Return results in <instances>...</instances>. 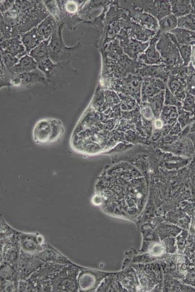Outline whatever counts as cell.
Wrapping results in <instances>:
<instances>
[{
	"instance_id": "6",
	"label": "cell",
	"mask_w": 195,
	"mask_h": 292,
	"mask_svg": "<svg viewBox=\"0 0 195 292\" xmlns=\"http://www.w3.org/2000/svg\"><path fill=\"white\" fill-rule=\"evenodd\" d=\"M156 48L164 64L169 67L183 66V60L177 46L166 33L161 34Z\"/></svg>"
},
{
	"instance_id": "10",
	"label": "cell",
	"mask_w": 195,
	"mask_h": 292,
	"mask_svg": "<svg viewBox=\"0 0 195 292\" xmlns=\"http://www.w3.org/2000/svg\"><path fill=\"white\" fill-rule=\"evenodd\" d=\"M116 38L124 53L134 60H137L138 56L145 52L149 43L143 42L130 37L123 29H121Z\"/></svg>"
},
{
	"instance_id": "39",
	"label": "cell",
	"mask_w": 195,
	"mask_h": 292,
	"mask_svg": "<svg viewBox=\"0 0 195 292\" xmlns=\"http://www.w3.org/2000/svg\"><path fill=\"white\" fill-rule=\"evenodd\" d=\"M183 108L186 110H192L195 108V98L193 95L186 92V96L182 101Z\"/></svg>"
},
{
	"instance_id": "40",
	"label": "cell",
	"mask_w": 195,
	"mask_h": 292,
	"mask_svg": "<svg viewBox=\"0 0 195 292\" xmlns=\"http://www.w3.org/2000/svg\"><path fill=\"white\" fill-rule=\"evenodd\" d=\"M13 0H6L0 2V11L1 13H5L10 10L14 6L15 2Z\"/></svg>"
},
{
	"instance_id": "5",
	"label": "cell",
	"mask_w": 195,
	"mask_h": 292,
	"mask_svg": "<svg viewBox=\"0 0 195 292\" xmlns=\"http://www.w3.org/2000/svg\"><path fill=\"white\" fill-rule=\"evenodd\" d=\"M65 23L58 25L51 36L49 43V58L54 63L63 62L70 58L80 47L79 43L76 46L67 47L63 41L62 30Z\"/></svg>"
},
{
	"instance_id": "32",
	"label": "cell",
	"mask_w": 195,
	"mask_h": 292,
	"mask_svg": "<svg viewBox=\"0 0 195 292\" xmlns=\"http://www.w3.org/2000/svg\"><path fill=\"white\" fill-rule=\"evenodd\" d=\"M178 27L195 32V15L189 14L178 18Z\"/></svg>"
},
{
	"instance_id": "26",
	"label": "cell",
	"mask_w": 195,
	"mask_h": 292,
	"mask_svg": "<svg viewBox=\"0 0 195 292\" xmlns=\"http://www.w3.org/2000/svg\"><path fill=\"white\" fill-rule=\"evenodd\" d=\"M169 1L171 5V14L178 18L191 13V5L190 0H171Z\"/></svg>"
},
{
	"instance_id": "18",
	"label": "cell",
	"mask_w": 195,
	"mask_h": 292,
	"mask_svg": "<svg viewBox=\"0 0 195 292\" xmlns=\"http://www.w3.org/2000/svg\"><path fill=\"white\" fill-rule=\"evenodd\" d=\"M166 84L160 79L154 77H143L141 86V96L143 101L164 91Z\"/></svg>"
},
{
	"instance_id": "11",
	"label": "cell",
	"mask_w": 195,
	"mask_h": 292,
	"mask_svg": "<svg viewBox=\"0 0 195 292\" xmlns=\"http://www.w3.org/2000/svg\"><path fill=\"white\" fill-rule=\"evenodd\" d=\"M65 264L45 262L28 278L39 283L43 288V292H52L51 277Z\"/></svg>"
},
{
	"instance_id": "16",
	"label": "cell",
	"mask_w": 195,
	"mask_h": 292,
	"mask_svg": "<svg viewBox=\"0 0 195 292\" xmlns=\"http://www.w3.org/2000/svg\"><path fill=\"white\" fill-rule=\"evenodd\" d=\"M18 238L21 250L29 254L36 255L44 246L43 243V238L41 236L19 232Z\"/></svg>"
},
{
	"instance_id": "15",
	"label": "cell",
	"mask_w": 195,
	"mask_h": 292,
	"mask_svg": "<svg viewBox=\"0 0 195 292\" xmlns=\"http://www.w3.org/2000/svg\"><path fill=\"white\" fill-rule=\"evenodd\" d=\"M162 33L160 31L156 32L155 35L150 40L149 45L145 52L141 54L137 61L142 64L152 65L163 64V60L156 48V44Z\"/></svg>"
},
{
	"instance_id": "8",
	"label": "cell",
	"mask_w": 195,
	"mask_h": 292,
	"mask_svg": "<svg viewBox=\"0 0 195 292\" xmlns=\"http://www.w3.org/2000/svg\"><path fill=\"white\" fill-rule=\"evenodd\" d=\"M18 233L6 238L0 239V263L5 262L18 268L20 254V246Z\"/></svg>"
},
{
	"instance_id": "3",
	"label": "cell",
	"mask_w": 195,
	"mask_h": 292,
	"mask_svg": "<svg viewBox=\"0 0 195 292\" xmlns=\"http://www.w3.org/2000/svg\"><path fill=\"white\" fill-rule=\"evenodd\" d=\"M65 132L62 122L52 118L38 120L32 130V138L38 145H49L59 141Z\"/></svg>"
},
{
	"instance_id": "22",
	"label": "cell",
	"mask_w": 195,
	"mask_h": 292,
	"mask_svg": "<svg viewBox=\"0 0 195 292\" xmlns=\"http://www.w3.org/2000/svg\"><path fill=\"white\" fill-rule=\"evenodd\" d=\"M20 40L27 54L45 39L40 35L36 26L22 34L20 36Z\"/></svg>"
},
{
	"instance_id": "12",
	"label": "cell",
	"mask_w": 195,
	"mask_h": 292,
	"mask_svg": "<svg viewBox=\"0 0 195 292\" xmlns=\"http://www.w3.org/2000/svg\"><path fill=\"white\" fill-rule=\"evenodd\" d=\"M105 274L80 267L78 276L79 292H93L98 287Z\"/></svg>"
},
{
	"instance_id": "36",
	"label": "cell",
	"mask_w": 195,
	"mask_h": 292,
	"mask_svg": "<svg viewBox=\"0 0 195 292\" xmlns=\"http://www.w3.org/2000/svg\"><path fill=\"white\" fill-rule=\"evenodd\" d=\"M48 11H49L55 19H60L59 8L54 0H45L43 2Z\"/></svg>"
},
{
	"instance_id": "27",
	"label": "cell",
	"mask_w": 195,
	"mask_h": 292,
	"mask_svg": "<svg viewBox=\"0 0 195 292\" xmlns=\"http://www.w3.org/2000/svg\"><path fill=\"white\" fill-rule=\"evenodd\" d=\"M50 38L51 36L48 39L42 41L29 53V55L37 63L49 58V45Z\"/></svg>"
},
{
	"instance_id": "17",
	"label": "cell",
	"mask_w": 195,
	"mask_h": 292,
	"mask_svg": "<svg viewBox=\"0 0 195 292\" xmlns=\"http://www.w3.org/2000/svg\"><path fill=\"white\" fill-rule=\"evenodd\" d=\"M169 73V67L164 64L152 65H147L143 64V65L138 69L135 72V74L143 78H157L162 80L166 84Z\"/></svg>"
},
{
	"instance_id": "13",
	"label": "cell",
	"mask_w": 195,
	"mask_h": 292,
	"mask_svg": "<svg viewBox=\"0 0 195 292\" xmlns=\"http://www.w3.org/2000/svg\"><path fill=\"white\" fill-rule=\"evenodd\" d=\"M44 263L36 256L27 254L21 250L18 262L19 279H27Z\"/></svg>"
},
{
	"instance_id": "31",
	"label": "cell",
	"mask_w": 195,
	"mask_h": 292,
	"mask_svg": "<svg viewBox=\"0 0 195 292\" xmlns=\"http://www.w3.org/2000/svg\"><path fill=\"white\" fill-rule=\"evenodd\" d=\"M186 82V92L195 95V68L191 62L188 66Z\"/></svg>"
},
{
	"instance_id": "14",
	"label": "cell",
	"mask_w": 195,
	"mask_h": 292,
	"mask_svg": "<svg viewBox=\"0 0 195 292\" xmlns=\"http://www.w3.org/2000/svg\"><path fill=\"white\" fill-rule=\"evenodd\" d=\"M122 28L130 37L143 42H149L156 32L146 29L131 20L128 16L121 20Z\"/></svg>"
},
{
	"instance_id": "34",
	"label": "cell",
	"mask_w": 195,
	"mask_h": 292,
	"mask_svg": "<svg viewBox=\"0 0 195 292\" xmlns=\"http://www.w3.org/2000/svg\"><path fill=\"white\" fill-rule=\"evenodd\" d=\"M0 60L10 73L12 69L17 64L19 58L17 57L0 51Z\"/></svg>"
},
{
	"instance_id": "38",
	"label": "cell",
	"mask_w": 195,
	"mask_h": 292,
	"mask_svg": "<svg viewBox=\"0 0 195 292\" xmlns=\"http://www.w3.org/2000/svg\"><path fill=\"white\" fill-rule=\"evenodd\" d=\"M18 291V285L10 281L0 278V292Z\"/></svg>"
},
{
	"instance_id": "2",
	"label": "cell",
	"mask_w": 195,
	"mask_h": 292,
	"mask_svg": "<svg viewBox=\"0 0 195 292\" xmlns=\"http://www.w3.org/2000/svg\"><path fill=\"white\" fill-rule=\"evenodd\" d=\"M13 7L18 13L16 30L20 36L49 15L44 4L39 0H16Z\"/></svg>"
},
{
	"instance_id": "41",
	"label": "cell",
	"mask_w": 195,
	"mask_h": 292,
	"mask_svg": "<svg viewBox=\"0 0 195 292\" xmlns=\"http://www.w3.org/2000/svg\"><path fill=\"white\" fill-rule=\"evenodd\" d=\"M65 6L66 12H68L70 14L75 13L78 10V5L72 1L66 2Z\"/></svg>"
},
{
	"instance_id": "25",
	"label": "cell",
	"mask_w": 195,
	"mask_h": 292,
	"mask_svg": "<svg viewBox=\"0 0 195 292\" xmlns=\"http://www.w3.org/2000/svg\"><path fill=\"white\" fill-rule=\"evenodd\" d=\"M169 33L175 36L179 44L195 46V32L177 27Z\"/></svg>"
},
{
	"instance_id": "19",
	"label": "cell",
	"mask_w": 195,
	"mask_h": 292,
	"mask_svg": "<svg viewBox=\"0 0 195 292\" xmlns=\"http://www.w3.org/2000/svg\"><path fill=\"white\" fill-rule=\"evenodd\" d=\"M37 82L48 84L45 75L38 68L28 72L13 74L11 77V84L13 85H22Z\"/></svg>"
},
{
	"instance_id": "1",
	"label": "cell",
	"mask_w": 195,
	"mask_h": 292,
	"mask_svg": "<svg viewBox=\"0 0 195 292\" xmlns=\"http://www.w3.org/2000/svg\"><path fill=\"white\" fill-rule=\"evenodd\" d=\"M106 45L103 52L105 77L119 79L135 74L136 71L143 65L124 53L117 38Z\"/></svg>"
},
{
	"instance_id": "21",
	"label": "cell",
	"mask_w": 195,
	"mask_h": 292,
	"mask_svg": "<svg viewBox=\"0 0 195 292\" xmlns=\"http://www.w3.org/2000/svg\"><path fill=\"white\" fill-rule=\"evenodd\" d=\"M0 51L19 59L27 55L20 37H13L0 42Z\"/></svg>"
},
{
	"instance_id": "23",
	"label": "cell",
	"mask_w": 195,
	"mask_h": 292,
	"mask_svg": "<svg viewBox=\"0 0 195 292\" xmlns=\"http://www.w3.org/2000/svg\"><path fill=\"white\" fill-rule=\"evenodd\" d=\"M37 68V63L29 55L19 59L17 64L10 72L11 75L28 72Z\"/></svg>"
},
{
	"instance_id": "4",
	"label": "cell",
	"mask_w": 195,
	"mask_h": 292,
	"mask_svg": "<svg viewBox=\"0 0 195 292\" xmlns=\"http://www.w3.org/2000/svg\"><path fill=\"white\" fill-rule=\"evenodd\" d=\"M80 267L73 263L65 264L51 279L52 292L79 291L78 276Z\"/></svg>"
},
{
	"instance_id": "9",
	"label": "cell",
	"mask_w": 195,
	"mask_h": 292,
	"mask_svg": "<svg viewBox=\"0 0 195 292\" xmlns=\"http://www.w3.org/2000/svg\"><path fill=\"white\" fill-rule=\"evenodd\" d=\"M134 5L159 21L171 14L169 0H132Z\"/></svg>"
},
{
	"instance_id": "28",
	"label": "cell",
	"mask_w": 195,
	"mask_h": 292,
	"mask_svg": "<svg viewBox=\"0 0 195 292\" xmlns=\"http://www.w3.org/2000/svg\"><path fill=\"white\" fill-rule=\"evenodd\" d=\"M0 278L13 282L18 286L20 279L18 268L5 262L0 263Z\"/></svg>"
},
{
	"instance_id": "20",
	"label": "cell",
	"mask_w": 195,
	"mask_h": 292,
	"mask_svg": "<svg viewBox=\"0 0 195 292\" xmlns=\"http://www.w3.org/2000/svg\"><path fill=\"white\" fill-rule=\"evenodd\" d=\"M35 256L44 262H53L59 264L72 263L49 244H44L43 249Z\"/></svg>"
},
{
	"instance_id": "33",
	"label": "cell",
	"mask_w": 195,
	"mask_h": 292,
	"mask_svg": "<svg viewBox=\"0 0 195 292\" xmlns=\"http://www.w3.org/2000/svg\"><path fill=\"white\" fill-rule=\"evenodd\" d=\"M164 91H162L147 100L150 103L154 111L156 113H159L162 108L164 100Z\"/></svg>"
},
{
	"instance_id": "42",
	"label": "cell",
	"mask_w": 195,
	"mask_h": 292,
	"mask_svg": "<svg viewBox=\"0 0 195 292\" xmlns=\"http://www.w3.org/2000/svg\"><path fill=\"white\" fill-rule=\"evenodd\" d=\"M191 62L195 68V46L192 47V52L191 55Z\"/></svg>"
},
{
	"instance_id": "35",
	"label": "cell",
	"mask_w": 195,
	"mask_h": 292,
	"mask_svg": "<svg viewBox=\"0 0 195 292\" xmlns=\"http://www.w3.org/2000/svg\"><path fill=\"white\" fill-rule=\"evenodd\" d=\"M19 232L10 227L1 218L0 220V239L10 237Z\"/></svg>"
},
{
	"instance_id": "30",
	"label": "cell",
	"mask_w": 195,
	"mask_h": 292,
	"mask_svg": "<svg viewBox=\"0 0 195 292\" xmlns=\"http://www.w3.org/2000/svg\"><path fill=\"white\" fill-rule=\"evenodd\" d=\"M178 18L171 14L158 21L159 31L162 33H169L178 27Z\"/></svg>"
},
{
	"instance_id": "7",
	"label": "cell",
	"mask_w": 195,
	"mask_h": 292,
	"mask_svg": "<svg viewBox=\"0 0 195 292\" xmlns=\"http://www.w3.org/2000/svg\"><path fill=\"white\" fill-rule=\"evenodd\" d=\"M112 89L122 94H128L136 99L141 97L143 77L136 74H130L119 79H110Z\"/></svg>"
},
{
	"instance_id": "24",
	"label": "cell",
	"mask_w": 195,
	"mask_h": 292,
	"mask_svg": "<svg viewBox=\"0 0 195 292\" xmlns=\"http://www.w3.org/2000/svg\"><path fill=\"white\" fill-rule=\"evenodd\" d=\"M56 21L52 15H49L37 26L39 33L45 40L49 38L56 30L58 25Z\"/></svg>"
},
{
	"instance_id": "43",
	"label": "cell",
	"mask_w": 195,
	"mask_h": 292,
	"mask_svg": "<svg viewBox=\"0 0 195 292\" xmlns=\"http://www.w3.org/2000/svg\"><path fill=\"white\" fill-rule=\"evenodd\" d=\"M191 5V14L195 15V0H190Z\"/></svg>"
},
{
	"instance_id": "37",
	"label": "cell",
	"mask_w": 195,
	"mask_h": 292,
	"mask_svg": "<svg viewBox=\"0 0 195 292\" xmlns=\"http://www.w3.org/2000/svg\"><path fill=\"white\" fill-rule=\"evenodd\" d=\"M164 104L166 105L179 106L181 105L180 102L172 94L167 86H166L164 90Z\"/></svg>"
},
{
	"instance_id": "44",
	"label": "cell",
	"mask_w": 195,
	"mask_h": 292,
	"mask_svg": "<svg viewBox=\"0 0 195 292\" xmlns=\"http://www.w3.org/2000/svg\"><path fill=\"white\" fill-rule=\"evenodd\" d=\"M192 130L193 131H195V121L192 126Z\"/></svg>"
},
{
	"instance_id": "29",
	"label": "cell",
	"mask_w": 195,
	"mask_h": 292,
	"mask_svg": "<svg viewBox=\"0 0 195 292\" xmlns=\"http://www.w3.org/2000/svg\"><path fill=\"white\" fill-rule=\"evenodd\" d=\"M166 34L177 46L183 60V66H188L191 62L192 47L190 45L179 44L173 34L170 33H167Z\"/></svg>"
}]
</instances>
